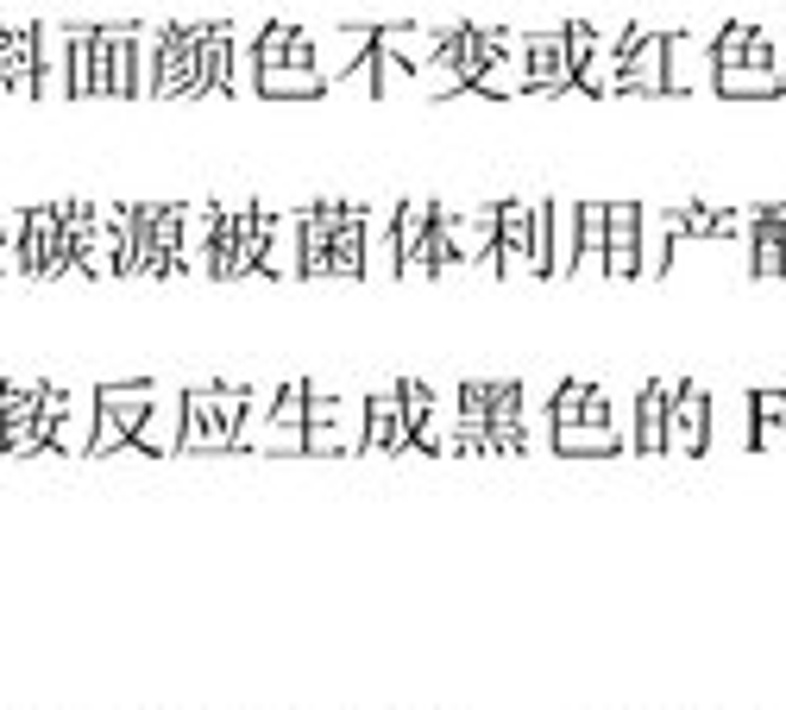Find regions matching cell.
I'll list each match as a JSON object with an SVG mask.
<instances>
[{
	"instance_id": "obj_12",
	"label": "cell",
	"mask_w": 786,
	"mask_h": 710,
	"mask_svg": "<svg viewBox=\"0 0 786 710\" xmlns=\"http://www.w3.org/2000/svg\"><path fill=\"white\" fill-rule=\"evenodd\" d=\"M642 202H604V284H635Z\"/></svg>"
},
{
	"instance_id": "obj_1",
	"label": "cell",
	"mask_w": 786,
	"mask_h": 710,
	"mask_svg": "<svg viewBox=\"0 0 786 710\" xmlns=\"http://www.w3.org/2000/svg\"><path fill=\"white\" fill-rule=\"evenodd\" d=\"M711 58H717V95H736V101L780 95V82H774V32H762V25L711 32Z\"/></svg>"
},
{
	"instance_id": "obj_20",
	"label": "cell",
	"mask_w": 786,
	"mask_h": 710,
	"mask_svg": "<svg viewBox=\"0 0 786 710\" xmlns=\"http://www.w3.org/2000/svg\"><path fill=\"white\" fill-rule=\"evenodd\" d=\"M748 446H786V390L748 397Z\"/></svg>"
},
{
	"instance_id": "obj_4",
	"label": "cell",
	"mask_w": 786,
	"mask_h": 710,
	"mask_svg": "<svg viewBox=\"0 0 786 710\" xmlns=\"http://www.w3.org/2000/svg\"><path fill=\"white\" fill-rule=\"evenodd\" d=\"M239 415H246V390H189L177 453H227L239 441Z\"/></svg>"
},
{
	"instance_id": "obj_8",
	"label": "cell",
	"mask_w": 786,
	"mask_h": 710,
	"mask_svg": "<svg viewBox=\"0 0 786 710\" xmlns=\"http://www.w3.org/2000/svg\"><path fill=\"white\" fill-rule=\"evenodd\" d=\"M157 403V384H114V390H95V434H89V453H120L133 446L145 409Z\"/></svg>"
},
{
	"instance_id": "obj_14",
	"label": "cell",
	"mask_w": 786,
	"mask_h": 710,
	"mask_svg": "<svg viewBox=\"0 0 786 710\" xmlns=\"http://www.w3.org/2000/svg\"><path fill=\"white\" fill-rule=\"evenodd\" d=\"M668 453H705V390L673 384L668 390Z\"/></svg>"
},
{
	"instance_id": "obj_2",
	"label": "cell",
	"mask_w": 786,
	"mask_h": 710,
	"mask_svg": "<svg viewBox=\"0 0 786 710\" xmlns=\"http://www.w3.org/2000/svg\"><path fill=\"white\" fill-rule=\"evenodd\" d=\"M258 95H277V101L328 95V89H321V70H314V32L258 25Z\"/></svg>"
},
{
	"instance_id": "obj_21",
	"label": "cell",
	"mask_w": 786,
	"mask_h": 710,
	"mask_svg": "<svg viewBox=\"0 0 786 710\" xmlns=\"http://www.w3.org/2000/svg\"><path fill=\"white\" fill-rule=\"evenodd\" d=\"M572 277H604V202H579V258Z\"/></svg>"
},
{
	"instance_id": "obj_17",
	"label": "cell",
	"mask_w": 786,
	"mask_h": 710,
	"mask_svg": "<svg viewBox=\"0 0 786 710\" xmlns=\"http://www.w3.org/2000/svg\"><path fill=\"white\" fill-rule=\"evenodd\" d=\"M177 441H183V397L177 390H157V403L145 409L133 446L138 453H177Z\"/></svg>"
},
{
	"instance_id": "obj_19",
	"label": "cell",
	"mask_w": 786,
	"mask_h": 710,
	"mask_svg": "<svg viewBox=\"0 0 786 710\" xmlns=\"http://www.w3.org/2000/svg\"><path fill=\"white\" fill-rule=\"evenodd\" d=\"M711 446H748V397H705V453Z\"/></svg>"
},
{
	"instance_id": "obj_16",
	"label": "cell",
	"mask_w": 786,
	"mask_h": 710,
	"mask_svg": "<svg viewBox=\"0 0 786 710\" xmlns=\"http://www.w3.org/2000/svg\"><path fill=\"white\" fill-rule=\"evenodd\" d=\"M668 390L673 384H642V390H635L629 453H668Z\"/></svg>"
},
{
	"instance_id": "obj_11",
	"label": "cell",
	"mask_w": 786,
	"mask_h": 710,
	"mask_svg": "<svg viewBox=\"0 0 786 710\" xmlns=\"http://www.w3.org/2000/svg\"><path fill=\"white\" fill-rule=\"evenodd\" d=\"M668 95H717L711 39H692V32H673L668 39Z\"/></svg>"
},
{
	"instance_id": "obj_9",
	"label": "cell",
	"mask_w": 786,
	"mask_h": 710,
	"mask_svg": "<svg viewBox=\"0 0 786 710\" xmlns=\"http://www.w3.org/2000/svg\"><path fill=\"white\" fill-rule=\"evenodd\" d=\"M302 409H309V390L283 384L271 403H265V415L246 428L239 446H258V453H302Z\"/></svg>"
},
{
	"instance_id": "obj_3",
	"label": "cell",
	"mask_w": 786,
	"mask_h": 710,
	"mask_svg": "<svg viewBox=\"0 0 786 710\" xmlns=\"http://www.w3.org/2000/svg\"><path fill=\"white\" fill-rule=\"evenodd\" d=\"M497 277H548V202H497V246H492Z\"/></svg>"
},
{
	"instance_id": "obj_13",
	"label": "cell",
	"mask_w": 786,
	"mask_h": 710,
	"mask_svg": "<svg viewBox=\"0 0 786 710\" xmlns=\"http://www.w3.org/2000/svg\"><path fill=\"white\" fill-rule=\"evenodd\" d=\"M686 233V214L680 208H649L642 202V239H635V284H654L668 277V258H673V239Z\"/></svg>"
},
{
	"instance_id": "obj_5",
	"label": "cell",
	"mask_w": 786,
	"mask_h": 710,
	"mask_svg": "<svg viewBox=\"0 0 786 710\" xmlns=\"http://www.w3.org/2000/svg\"><path fill=\"white\" fill-rule=\"evenodd\" d=\"M365 446V397H321L302 409V453H359Z\"/></svg>"
},
{
	"instance_id": "obj_6",
	"label": "cell",
	"mask_w": 786,
	"mask_h": 710,
	"mask_svg": "<svg viewBox=\"0 0 786 710\" xmlns=\"http://www.w3.org/2000/svg\"><path fill=\"white\" fill-rule=\"evenodd\" d=\"M447 44V32H428V25H378V95H396V89H410L415 70H428L434 51Z\"/></svg>"
},
{
	"instance_id": "obj_18",
	"label": "cell",
	"mask_w": 786,
	"mask_h": 710,
	"mask_svg": "<svg viewBox=\"0 0 786 710\" xmlns=\"http://www.w3.org/2000/svg\"><path fill=\"white\" fill-rule=\"evenodd\" d=\"M572 258H579V202L554 195L548 202V277H572Z\"/></svg>"
},
{
	"instance_id": "obj_15",
	"label": "cell",
	"mask_w": 786,
	"mask_h": 710,
	"mask_svg": "<svg viewBox=\"0 0 786 710\" xmlns=\"http://www.w3.org/2000/svg\"><path fill=\"white\" fill-rule=\"evenodd\" d=\"M359 453H410V428H403L396 390L365 397V446H359Z\"/></svg>"
},
{
	"instance_id": "obj_10",
	"label": "cell",
	"mask_w": 786,
	"mask_h": 710,
	"mask_svg": "<svg viewBox=\"0 0 786 710\" xmlns=\"http://www.w3.org/2000/svg\"><path fill=\"white\" fill-rule=\"evenodd\" d=\"M617 95H668V39L661 32H629Z\"/></svg>"
},
{
	"instance_id": "obj_7",
	"label": "cell",
	"mask_w": 786,
	"mask_h": 710,
	"mask_svg": "<svg viewBox=\"0 0 786 710\" xmlns=\"http://www.w3.org/2000/svg\"><path fill=\"white\" fill-rule=\"evenodd\" d=\"M434 220H441V246H447V270H492V246H497V202H478V208H441L434 202Z\"/></svg>"
}]
</instances>
